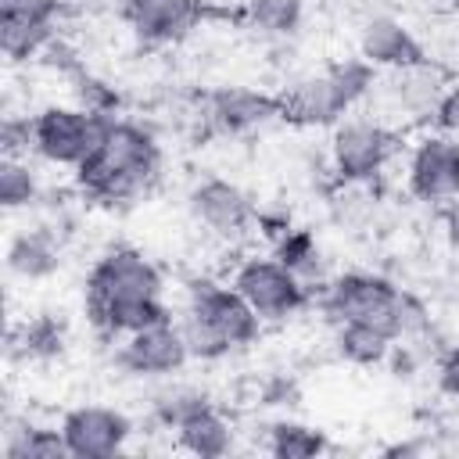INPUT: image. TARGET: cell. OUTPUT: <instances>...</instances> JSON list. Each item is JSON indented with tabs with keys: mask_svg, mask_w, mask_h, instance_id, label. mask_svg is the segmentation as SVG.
Listing matches in <instances>:
<instances>
[{
	"mask_svg": "<svg viewBox=\"0 0 459 459\" xmlns=\"http://www.w3.org/2000/svg\"><path fill=\"white\" fill-rule=\"evenodd\" d=\"M115 115L90 108H43L32 115V151L54 165H82Z\"/></svg>",
	"mask_w": 459,
	"mask_h": 459,
	"instance_id": "obj_6",
	"label": "cell"
},
{
	"mask_svg": "<svg viewBox=\"0 0 459 459\" xmlns=\"http://www.w3.org/2000/svg\"><path fill=\"white\" fill-rule=\"evenodd\" d=\"M280 265H287L290 273H298L301 280L319 273V244L312 237V230H283L276 237V255H273Z\"/></svg>",
	"mask_w": 459,
	"mask_h": 459,
	"instance_id": "obj_22",
	"label": "cell"
},
{
	"mask_svg": "<svg viewBox=\"0 0 459 459\" xmlns=\"http://www.w3.org/2000/svg\"><path fill=\"white\" fill-rule=\"evenodd\" d=\"M186 201H190V215L215 237H240L255 219L247 194L230 179H215V176L201 179Z\"/></svg>",
	"mask_w": 459,
	"mask_h": 459,
	"instance_id": "obj_12",
	"label": "cell"
},
{
	"mask_svg": "<svg viewBox=\"0 0 459 459\" xmlns=\"http://www.w3.org/2000/svg\"><path fill=\"white\" fill-rule=\"evenodd\" d=\"M161 294V273L151 258H143L136 247H108L90 276H86V294H82V308L86 319L97 323L111 305L118 301H133V298H158Z\"/></svg>",
	"mask_w": 459,
	"mask_h": 459,
	"instance_id": "obj_5",
	"label": "cell"
},
{
	"mask_svg": "<svg viewBox=\"0 0 459 459\" xmlns=\"http://www.w3.org/2000/svg\"><path fill=\"white\" fill-rule=\"evenodd\" d=\"M265 448L276 455V459H312V455H323L330 448L326 434L308 427V423H298V420H280L269 427V441Z\"/></svg>",
	"mask_w": 459,
	"mask_h": 459,
	"instance_id": "obj_21",
	"label": "cell"
},
{
	"mask_svg": "<svg viewBox=\"0 0 459 459\" xmlns=\"http://www.w3.org/2000/svg\"><path fill=\"white\" fill-rule=\"evenodd\" d=\"M434 122L445 133H459V86H452L437 104H434Z\"/></svg>",
	"mask_w": 459,
	"mask_h": 459,
	"instance_id": "obj_30",
	"label": "cell"
},
{
	"mask_svg": "<svg viewBox=\"0 0 459 459\" xmlns=\"http://www.w3.org/2000/svg\"><path fill=\"white\" fill-rule=\"evenodd\" d=\"M323 308L326 316H333V323H369V326H380L384 333H391L394 341L409 330V319H412V305L409 298L384 276H373V273H344L337 276L326 294H323Z\"/></svg>",
	"mask_w": 459,
	"mask_h": 459,
	"instance_id": "obj_4",
	"label": "cell"
},
{
	"mask_svg": "<svg viewBox=\"0 0 459 459\" xmlns=\"http://www.w3.org/2000/svg\"><path fill=\"white\" fill-rule=\"evenodd\" d=\"M333 341H337L341 359H348L355 366H377V362H384L387 351H391V344H394V337L384 333L380 326L355 323V319L337 323V337Z\"/></svg>",
	"mask_w": 459,
	"mask_h": 459,
	"instance_id": "obj_19",
	"label": "cell"
},
{
	"mask_svg": "<svg viewBox=\"0 0 459 459\" xmlns=\"http://www.w3.org/2000/svg\"><path fill=\"white\" fill-rule=\"evenodd\" d=\"M7 269L18 280H47L61 269V240L47 226H32L11 237Z\"/></svg>",
	"mask_w": 459,
	"mask_h": 459,
	"instance_id": "obj_16",
	"label": "cell"
},
{
	"mask_svg": "<svg viewBox=\"0 0 459 459\" xmlns=\"http://www.w3.org/2000/svg\"><path fill=\"white\" fill-rule=\"evenodd\" d=\"M68 455V441L50 427H36V423H18L7 430L4 437V459H65Z\"/></svg>",
	"mask_w": 459,
	"mask_h": 459,
	"instance_id": "obj_20",
	"label": "cell"
},
{
	"mask_svg": "<svg viewBox=\"0 0 459 459\" xmlns=\"http://www.w3.org/2000/svg\"><path fill=\"white\" fill-rule=\"evenodd\" d=\"M65 344H68V326L54 312H36L11 333V351L29 362H50L65 351Z\"/></svg>",
	"mask_w": 459,
	"mask_h": 459,
	"instance_id": "obj_17",
	"label": "cell"
},
{
	"mask_svg": "<svg viewBox=\"0 0 459 459\" xmlns=\"http://www.w3.org/2000/svg\"><path fill=\"white\" fill-rule=\"evenodd\" d=\"M39 194V183H36V172L29 169V161L22 158H4L0 161V204L7 212L14 208H29Z\"/></svg>",
	"mask_w": 459,
	"mask_h": 459,
	"instance_id": "obj_23",
	"label": "cell"
},
{
	"mask_svg": "<svg viewBox=\"0 0 459 459\" xmlns=\"http://www.w3.org/2000/svg\"><path fill=\"white\" fill-rule=\"evenodd\" d=\"M161 169V151L154 136L133 122L111 118L93 154L75 165V179L86 197L100 204H126L151 190Z\"/></svg>",
	"mask_w": 459,
	"mask_h": 459,
	"instance_id": "obj_1",
	"label": "cell"
},
{
	"mask_svg": "<svg viewBox=\"0 0 459 459\" xmlns=\"http://www.w3.org/2000/svg\"><path fill=\"white\" fill-rule=\"evenodd\" d=\"M122 14L143 43H176L208 18V7L201 0H129Z\"/></svg>",
	"mask_w": 459,
	"mask_h": 459,
	"instance_id": "obj_13",
	"label": "cell"
},
{
	"mask_svg": "<svg viewBox=\"0 0 459 459\" xmlns=\"http://www.w3.org/2000/svg\"><path fill=\"white\" fill-rule=\"evenodd\" d=\"M359 50H362V57L373 68H398V72L427 68V54H423L420 39L402 22H394V18H373V22H366L362 39H359Z\"/></svg>",
	"mask_w": 459,
	"mask_h": 459,
	"instance_id": "obj_15",
	"label": "cell"
},
{
	"mask_svg": "<svg viewBox=\"0 0 459 459\" xmlns=\"http://www.w3.org/2000/svg\"><path fill=\"white\" fill-rule=\"evenodd\" d=\"M244 14L255 29L287 36L301 25V0H247Z\"/></svg>",
	"mask_w": 459,
	"mask_h": 459,
	"instance_id": "obj_25",
	"label": "cell"
},
{
	"mask_svg": "<svg viewBox=\"0 0 459 459\" xmlns=\"http://www.w3.org/2000/svg\"><path fill=\"white\" fill-rule=\"evenodd\" d=\"M0 151H4V158H22L25 151H32V118L4 115V122H0Z\"/></svg>",
	"mask_w": 459,
	"mask_h": 459,
	"instance_id": "obj_29",
	"label": "cell"
},
{
	"mask_svg": "<svg viewBox=\"0 0 459 459\" xmlns=\"http://www.w3.org/2000/svg\"><path fill=\"white\" fill-rule=\"evenodd\" d=\"M186 359H190V348L183 341L179 323L172 319L147 326L140 333H129L115 351V362L133 377H169L183 369Z\"/></svg>",
	"mask_w": 459,
	"mask_h": 459,
	"instance_id": "obj_10",
	"label": "cell"
},
{
	"mask_svg": "<svg viewBox=\"0 0 459 459\" xmlns=\"http://www.w3.org/2000/svg\"><path fill=\"white\" fill-rule=\"evenodd\" d=\"M176 445L190 455H201V459H219L233 448V427L219 416L215 405L201 409L197 416H190L183 427H176Z\"/></svg>",
	"mask_w": 459,
	"mask_h": 459,
	"instance_id": "obj_18",
	"label": "cell"
},
{
	"mask_svg": "<svg viewBox=\"0 0 459 459\" xmlns=\"http://www.w3.org/2000/svg\"><path fill=\"white\" fill-rule=\"evenodd\" d=\"M61 434L68 441V455L75 459H111L126 448L133 423L126 412L108 405H79L65 412Z\"/></svg>",
	"mask_w": 459,
	"mask_h": 459,
	"instance_id": "obj_8",
	"label": "cell"
},
{
	"mask_svg": "<svg viewBox=\"0 0 459 459\" xmlns=\"http://www.w3.org/2000/svg\"><path fill=\"white\" fill-rule=\"evenodd\" d=\"M75 82H79V86H75V93H79L82 108H90V111H97V115H115V108H118V93H115V90H108V82L93 79L90 72H79V79H75Z\"/></svg>",
	"mask_w": 459,
	"mask_h": 459,
	"instance_id": "obj_28",
	"label": "cell"
},
{
	"mask_svg": "<svg viewBox=\"0 0 459 459\" xmlns=\"http://www.w3.org/2000/svg\"><path fill=\"white\" fill-rule=\"evenodd\" d=\"M204 118L215 133H244L251 126L280 118V97L247 86H222L204 97Z\"/></svg>",
	"mask_w": 459,
	"mask_h": 459,
	"instance_id": "obj_14",
	"label": "cell"
},
{
	"mask_svg": "<svg viewBox=\"0 0 459 459\" xmlns=\"http://www.w3.org/2000/svg\"><path fill=\"white\" fill-rule=\"evenodd\" d=\"M179 330L190 359H222L233 348H247L262 333V316L244 301L237 287L194 280Z\"/></svg>",
	"mask_w": 459,
	"mask_h": 459,
	"instance_id": "obj_2",
	"label": "cell"
},
{
	"mask_svg": "<svg viewBox=\"0 0 459 459\" xmlns=\"http://www.w3.org/2000/svg\"><path fill=\"white\" fill-rule=\"evenodd\" d=\"M373 79H377V68L366 57L337 61L326 72L298 79L294 86L276 93L280 97V118L298 122V126H330L369 93Z\"/></svg>",
	"mask_w": 459,
	"mask_h": 459,
	"instance_id": "obj_3",
	"label": "cell"
},
{
	"mask_svg": "<svg viewBox=\"0 0 459 459\" xmlns=\"http://www.w3.org/2000/svg\"><path fill=\"white\" fill-rule=\"evenodd\" d=\"M262 402L265 405H294L298 402V384L290 377H273L262 387Z\"/></svg>",
	"mask_w": 459,
	"mask_h": 459,
	"instance_id": "obj_31",
	"label": "cell"
},
{
	"mask_svg": "<svg viewBox=\"0 0 459 459\" xmlns=\"http://www.w3.org/2000/svg\"><path fill=\"white\" fill-rule=\"evenodd\" d=\"M233 287L244 294V301L262 316V323L290 319L308 305V287L298 273L280 265L276 258H247L233 273Z\"/></svg>",
	"mask_w": 459,
	"mask_h": 459,
	"instance_id": "obj_7",
	"label": "cell"
},
{
	"mask_svg": "<svg viewBox=\"0 0 459 459\" xmlns=\"http://www.w3.org/2000/svg\"><path fill=\"white\" fill-rule=\"evenodd\" d=\"M212 402H208V394H201V391H194V387H169V391H161L158 398H154V420L161 423V427H169V430H176V427H183L190 416H197L201 409H208Z\"/></svg>",
	"mask_w": 459,
	"mask_h": 459,
	"instance_id": "obj_24",
	"label": "cell"
},
{
	"mask_svg": "<svg viewBox=\"0 0 459 459\" xmlns=\"http://www.w3.org/2000/svg\"><path fill=\"white\" fill-rule=\"evenodd\" d=\"M57 14H61V0H0V22L7 25L54 29Z\"/></svg>",
	"mask_w": 459,
	"mask_h": 459,
	"instance_id": "obj_27",
	"label": "cell"
},
{
	"mask_svg": "<svg viewBox=\"0 0 459 459\" xmlns=\"http://www.w3.org/2000/svg\"><path fill=\"white\" fill-rule=\"evenodd\" d=\"M437 384H441L445 394L459 398V348H452V351L441 359V366H437Z\"/></svg>",
	"mask_w": 459,
	"mask_h": 459,
	"instance_id": "obj_32",
	"label": "cell"
},
{
	"mask_svg": "<svg viewBox=\"0 0 459 459\" xmlns=\"http://www.w3.org/2000/svg\"><path fill=\"white\" fill-rule=\"evenodd\" d=\"M391 151H394V133H387L377 122H344L333 129V143H330L333 172L344 183L373 179L387 165Z\"/></svg>",
	"mask_w": 459,
	"mask_h": 459,
	"instance_id": "obj_9",
	"label": "cell"
},
{
	"mask_svg": "<svg viewBox=\"0 0 459 459\" xmlns=\"http://www.w3.org/2000/svg\"><path fill=\"white\" fill-rule=\"evenodd\" d=\"M54 39V29H36V25H7L0 22V50L4 57L14 65V61H29L36 57L43 47H50Z\"/></svg>",
	"mask_w": 459,
	"mask_h": 459,
	"instance_id": "obj_26",
	"label": "cell"
},
{
	"mask_svg": "<svg viewBox=\"0 0 459 459\" xmlns=\"http://www.w3.org/2000/svg\"><path fill=\"white\" fill-rule=\"evenodd\" d=\"M409 194L434 204L459 197V140L427 136L409 158Z\"/></svg>",
	"mask_w": 459,
	"mask_h": 459,
	"instance_id": "obj_11",
	"label": "cell"
}]
</instances>
